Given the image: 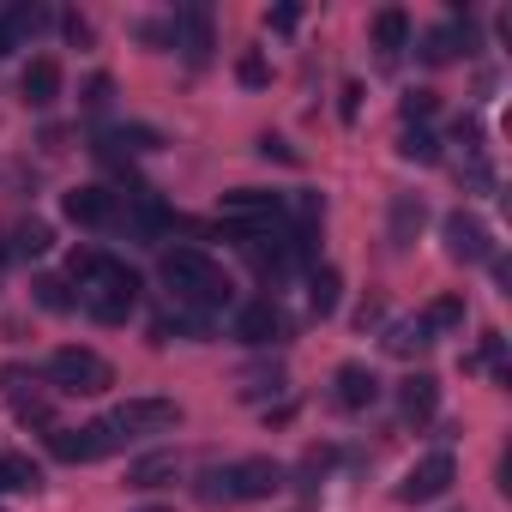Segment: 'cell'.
<instances>
[{
  "mask_svg": "<svg viewBox=\"0 0 512 512\" xmlns=\"http://www.w3.org/2000/svg\"><path fill=\"white\" fill-rule=\"evenodd\" d=\"M235 79H241V85H266V61H260V55H241V61H235Z\"/></svg>",
  "mask_w": 512,
  "mask_h": 512,
  "instance_id": "33",
  "label": "cell"
},
{
  "mask_svg": "<svg viewBox=\"0 0 512 512\" xmlns=\"http://www.w3.org/2000/svg\"><path fill=\"white\" fill-rule=\"evenodd\" d=\"M127 446V434L103 416V422H85V428H49V452L61 464H97V458H115Z\"/></svg>",
  "mask_w": 512,
  "mask_h": 512,
  "instance_id": "4",
  "label": "cell"
},
{
  "mask_svg": "<svg viewBox=\"0 0 512 512\" xmlns=\"http://www.w3.org/2000/svg\"><path fill=\"white\" fill-rule=\"evenodd\" d=\"M422 326H428V338L434 332H458L464 326V296H434L428 314H422Z\"/></svg>",
  "mask_w": 512,
  "mask_h": 512,
  "instance_id": "22",
  "label": "cell"
},
{
  "mask_svg": "<svg viewBox=\"0 0 512 512\" xmlns=\"http://www.w3.org/2000/svg\"><path fill=\"white\" fill-rule=\"evenodd\" d=\"M284 193H266V187H235V193H223L217 199V217H223V229H284Z\"/></svg>",
  "mask_w": 512,
  "mask_h": 512,
  "instance_id": "5",
  "label": "cell"
},
{
  "mask_svg": "<svg viewBox=\"0 0 512 512\" xmlns=\"http://www.w3.org/2000/svg\"><path fill=\"white\" fill-rule=\"evenodd\" d=\"M73 284H79V302L103 320V326H121L127 314H133V302H139V272L133 266H121V260H109V253H97V247H85V253H73Z\"/></svg>",
  "mask_w": 512,
  "mask_h": 512,
  "instance_id": "1",
  "label": "cell"
},
{
  "mask_svg": "<svg viewBox=\"0 0 512 512\" xmlns=\"http://www.w3.org/2000/svg\"><path fill=\"white\" fill-rule=\"evenodd\" d=\"M43 476H37V464L31 458H19V452H0V488H37Z\"/></svg>",
  "mask_w": 512,
  "mask_h": 512,
  "instance_id": "26",
  "label": "cell"
},
{
  "mask_svg": "<svg viewBox=\"0 0 512 512\" xmlns=\"http://www.w3.org/2000/svg\"><path fill=\"white\" fill-rule=\"evenodd\" d=\"M49 380H55L61 392H73V398H97V392H109V386H115V368H109L97 350L67 344V350H55V356H49Z\"/></svg>",
  "mask_w": 512,
  "mask_h": 512,
  "instance_id": "3",
  "label": "cell"
},
{
  "mask_svg": "<svg viewBox=\"0 0 512 512\" xmlns=\"http://www.w3.org/2000/svg\"><path fill=\"white\" fill-rule=\"evenodd\" d=\"M169 43L187 55V67H205L211 49H217V37H211V13H205V7H181L175 25H169Z\"/></svg>",
  "mask_w": 512,
  "mask_h": 512,
  "instance_id": "11",
  "label": "cell"
},
{
  "mask_svg": "<svg viewBox=\"0 0 512 512\" xmlns=\"http://www.w3.org/2000/svg\"><path fill=\"white\" fill-rule=\"evenodd\" d=\"M386 344H392L398 356H416V350L428 344V326H422V320H404V326H392V332H386Z\"/></svg>",
  "mask_w": 512,
  "mask_h": 512,
  "instance_id": "29",
  "label": "cell"
},
{
  "mask_svg": "<svg viewBox=\"0 0 512 512\" xmlns=\"http://www.w3.org/2000/svg\"><path fill=\"white\" fill-rule=\"evenodd\" d=\"M175 476H181V458H175V452L133 458V470H127V482H133V488H163V482H175Z\"/></svg>",
  "mask_w": 512,
  "mask_h": 512,
  "instance_id": "19",
  "label": "cell"
},
{
  "mask_svg": "<svg viewBox=\"0 0 512 512\" xmlns=\"http://www.w3.org/2000/svg\"><path fill=\"white\" fill-rule=\"evenodd\" d=\"M139 512H169V506H139Z\"/></svg>",
  "mask_w": 512,
  "mask_h": 512,
  "instance_id": "40",
  "label": "cell"
},
{
  "mask_svg": "<svg viewBox=\"0 0 512 512\" xmlns=\"http://www.w3.org/2000/svg\"><path fill=\"white\" fill-rule=\"evenodd\" d=\"M296 19H302L296 7H278V13H266V25H272V31H296Z\"/></svg>",
  "mask_w": 512,
  "mask_h": 512,
  "instance_id": "36",
  "label": "cell"
},
{
  "mask_svg": "<svg viewBox=\"0 0 512 512\" xmlns=\"http://www.w3.org/2000/svg\"><path fill=\"white\" fill-rule=\"evenodd\" d=\"M374 49H380V55H398V49H410V13H404V7H386V13H374Z\"/></svg>",
  "mask_w": 512,
  "mask_h": 512,
  "instance_id": "17",
  "label": "cell"
},
{
  "mask_svg": "<svg viewBox=\"0 0 512 512\" xmlns=\"http://www.w3.org/2000/svg\"><path fill=\"white\" fill-rule=\"evenodd\" d=\"M13 49H19V37H13V25H7V19H0V55H13Z\"/></svg>",
  "mask_w": 512,
  "mask_h": 512,
  "instance_id": "39",
  "label": "cell"
},
{
  "mask_svg": "<svg viewBox=\"0 0 512 512\" xmlns=\"http://www.w3.org/2000/svg\"><path fill=\"white\" fill-rule=\"evenodd\" d=\"M19 91H25V103H31V109H49V103L61 97V61H55V55H37V61L25 67Z\"/></svg>",
  "mask_w": 512,
  "mask_h": 512,
  "instance_id": "14",
  "label": "cell"
},
{
  "mask_svg": "<svg viewBox=\"0 0 512 512\" xmlns=\"http://www.w3.org/2000/svg\"><path fill=\"white\" fill-rule=\"evenodd\" d=\"M199 500H205V506L229 500V470H205V476H199Z\"/></svg>",
  "mask_w": 512,
  "mask_h": 512,
  "instance_id": "32",
  "label": "cell"
},
{
  "mask_svg": "<svg viewBox=\"0 0 512 512\" xmlns=\"http://www.w3.org/2000/svg\"><path fill=\"white\" fill-rule=\"evenodd\" d=\"M290 338V320H284V308L266 296V302H247L241 314H235V344H247V350H266V344H284Z\"/></svg>",
  "mask_w": 512,
  "mask_h": 512,
  "instance_id": "9",
  "label": "cell"
},
{
  "mask_svg": "<svg viewBox=\"0 0 512 512\" xmlns=\"http://www.w3.org/2000/svg\"><path fill=\"white\" fill-rule=\"evenodd\" d=\"M284 488V464L278 458H241L229 464V500H266Z\"/></svg>",
  "mask_w": 512,
  "mask_h": 512,
  "instance_id": "10",
  "label": "cell"
},
{
  "mask_svg": "<svg viewBox=\"0 0 512 512\" xmlns=\"http://www.w3.org/2000/svg\"><path fill=\"white\" fill-rule=\"evenodd\" d=\"M260 157H278V163H296V151H290V145H284L278 133H266V139H260Z\"/></svg>",
  "mask_w": 512,
  "mask_h": 512,
  "instance_id": "34",
  "label": "cell"
},
{
  "mask_svg": "<svg viewBox=\"0 0 512 512\" xmlns=\"http://www.w3.org/2000/svg\"><path fill=\"white\" fill-rule=\"evenodd\" d=\"M0 19L13 25V37H19V43H31V37H37V31L49 25V7H7Z\"/></svg>",
  "mask_w": 512,
  "mask_h": 512,
  "instance_id": "27",
  "label": "cell"
},
{
  "mask_svg": "<svg viewBox=\"0 0 512 512\" xmlns=\"http://www.w3.org/2000/svg\"><path fill=\"white\" fill-rule=\"evenodd\" d=\"M109 422H115L127 440H133V434H169V428H181V404H175V398H127Z\"/></svg>",
  "mask_w": 512,
  "mask_h": 512,
  "instance_id": "8",
  "label": "cell"
},
{
  "mask_svg": "<svg viewBox=\"0 0 512 512\" xmlns=\"http://www.w3.org/2000/svg\"><path fill=\"white\" fill-rule=\"evenodd\" d=\"M398 109H404V127H422V121L440 109V97H434V91H404V103H398Z\"/></svg>",
  "mask_w": 512,
  "mask_h": 512,
  "instance_id": "30",
  "label": "cell"
},
{
  "mask_svg": "<svg viewBox=\"0 0 512 512\" xmlns=\"http://www.w3.org/2000/svg\"><path fill=\"white\" fill-rule=\"evenodd\" d=\"M61 211H67L79 229H109V223H121V199H115L109 187H73V193L61 199Z\"/></svg>",
  "mask_w": 512,
  "mask_h": 512,
  "instance_id": "12",
  "label": "cell"
},
{
  "mask_svg": "<svg viewBox=\"0 0 512 512\" xmlns=\"http://www.w3.org/2000/svg\"><path fill=\"white\" fill-rule=\"evenodd\" d=\"M157 145H163V139H157L151 127H115V133L97 139L103 157H139V151H157Z\"/></svg>",
  "mask_w": 512,
  "mask_h": 512,
  "instance_id": "18",
  "label": "cell"
},
{
  "mask_svg": "<svg viewBox=\"0 0 512 512\" xmlns=\"http://www.w3.org/2000/svg\"><path fill=\"white\" fill-rule=\"evenodd\" d=\"M356 109H362V85H344V121H356Z\"/></svg>",
  "mask_w": 512,
  "mask_h": 512,
  "instance_id": "38",
  "label": "cell"
},
{
  "mask_svg": "<svg viewBox=\"0 0 512 512\" xmlns=\"http://www.w3.org/2000/svg\"><path fill=\"white\" fill-rule=\"evenodd\" d=\"M49 223H19L13 229V253H25V260H37V253H49Z\"/></svg>",
  "mask_w": 512,
  "mask_h": 512,
  "instance_id": "28",
  "label": "cell"
},
{
  "mask_svg": "<svg viewBox=\"0 0 512 512\" xmlns=\"http://www.w3.org/2000/svg\"><path fill=\"white\" fill-rule=\"evenodd\" d=\"M398 404H404L410 422H434V410H440V380H434V374H410V380L398 386Z\"/></svg>",
  "mask_w": 512,
  "mask_h": 512,
  "instance_id": "15",
  "label": "cell"
},
{
  "mask_svg": "<svg viewBox=\"0 0 512 512\" xmlns=\"http://www.w3.org/2000/svg\"><path fill=\"white\" fill-rule=\"evenodd\" d=\"M398 157H404V163H440V139H434L428 127H404Z\"/></svg>",
  "mask_w": 512,
  "mask_h": 512,
  "instance_id": "23",
  "label": "cell"
},
{
  "mask_svg": "<svg viewBox=\"0 0 512 512\" xmlns=\"http://www.w3.org/2000/svg\"><path fill=\"white\" fill-rule=\"evenodd\" d=\"M332 398H338L344 410H374V398H380V374L362 368V362H344L338 380H332Z\"/></svg>",
  "mask_w": 512,
  "mask_h": 512,
  "instance_id": "13",
  "label": "cell"
},
{
  "mask_svg": "<svg viewBox=\"0 0 512 512\" xmlns=\"http://www.w3.org/2000/svg\"><path fill=\"white\" fill-rule=\"evenodd\" d=\"M31 290H37V302H43L49 314H73V308H79V296L67 290V278H37Z\"/></svg>",
  "mask_w": 512,
  "mask_h": 512,
  "instance_id": "25",
  "label": "cell"
},
{
  "mask_svg": "<svg viewBox=\"0 0 512 512\" xmlns=\"http://www.w3.org/2000/svg\"><path fill=\"white\" fill-rule=\"evenodd\" d=\"M452 482H458L452 452H428V458H422V464H410V476L398 482V500H404V506H428V500H440Z\"/></svg>",
  "mask_w": 512,
  "mask_h": 512,
  "instance_id": "6",
  "label": "cell"
},
{
  "mask_svg": "<svg viewBox=\"0 0 512 512\" xmlns=\"http://www.w3.org/2000/svg\"><path fill=\"white\" fill-rule=\"evenodd\" d=\"M151 338H157V344H169V338H205V314H187V308H181V314H163V320L151 326Z\"/></svg>",
  "mask_w": 512,
  "mask_h": 512,
  "instance_id": "24",
  "label": "cell"
},
{
  "mask_svg": "<svg viewBox=\"0 0 512 512\" xmlns=\"http://www.w3.org/2000/svg\"><path fill=\"white\" fill-rule=\"evenodd\" d=\"M13 410H19V422H31V428H55V410H49V398H13Z\"/></svg>",
  "mask_w": 512,
  "mask_h": 512,
  "instance_id": "31",
  "label": "cell"
},
{
  "mask_svg": "<svg viewBox=\"0 0 512 512\" xmlns=\"http://www.w3.org/2000/svg\"><path fill=\"white\" fill-rule=\"evenodd\" d=\"M163 278H169V290H175V302L187 314L229 308V278H223V266L211 260L205 247H169L163 253Z\"/></svg>",
  "mask_w": 512,
  "mask_h": 512,
  "instance_id": "2",
  "label": "cell"
},
{
  "mask_svg": "<svg viewBox=\"0 0 512 512\" xmlns=\"http://www.w3.org/2000/svg\"><path fill=\"white\" fill-rule=\"evenodd\" d=\"M440 235H446V253H452L458 266H482V260H494V235H488V223L470 217V211H452V217L440 223Z\"/></svg>",
  "mask_w": 512,
  "mask_h": 512,
  "instance_id": "7",
  "label": "cell"
},
{
  "mask_svg": "<svg viewBox=\"0 0 512 512\" xmlns=\"http://www.w3.org/2000/svg\"><path fill=\"white\" fill-rule=\"evenodd\" d=\"M338 290H344V278L332 272V266H320L314 278H308V308L326 320V314H338Z\"/></svg>",
  "mask_w": 512,
  "mask_h": 512,
  "instance_id": "21",
  "label": "cell"
},
{
  "mask_svg": "<svg viewBox=\"0 0 512 512\" xmlns=\"http://www.w3.org/2000/svg\"><path fill=\"white\" fill-rule=\"evenodd\" d=\"M67 37H73V43H91V25H85L79 13H67Z\"/></svg>",
  "mask_w": 512,
  "mask_h": 512,
  "instance_id": "37",
  "label": "cell"
},
{
  "mask_svg": "<svg viewBox=\"0 0 512 512\" xmlns=\"http://www.w3.org/2000/svg\"><path fill=\"white\" fill-rule=\"evenodd\" d=\"M464 49H470V25H440V31H428V37H422V49H416V55H422L428 67H446V61H458Z\"/></svg>",
  "mask_w": 512,
  "mask_h": 512,
  "instance_id": "16",
  "label": "cell"
},
{
  "mask_svg": "<svg viewBox=\"0 0 512 512\" xmlns=\"http://www.w3.org/2000/svg\"><path fill=\"white\" fill-rule=\"evenodd\" d=\"M416 229H422V199L416 193H398L392 199V247H410Z\"/></svg>",
  "mask_w": 512,
  "mask_h": 512,
  "instance_id": "20",
  "label": "cell"
},
{
  "mask_svg": "<svg viewBox=\"0 0 512 512\" xmlns=\"http://www.w3.org/2000/svg\"><path fill=\"white\" fill-rule=\"evenodd\" d=\"M109 91H115L109 79H91V91H85V109H109Z\"/></svg>",
  "mask_w": 512,
  "mask_h": 512,
  "instance_id": "35",
  "label": "cell"
}]
</instances>
